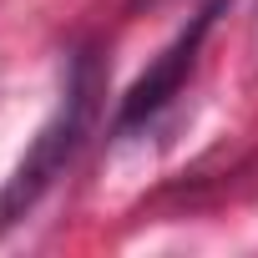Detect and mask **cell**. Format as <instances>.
Segmentation results:
<instances>
[{
  "label": "cell",
  "mask_w": 258,
  "mask_h": 258,
  "mask_svg": "<svg viewBox=\"0 0 258 258\" xmlns=\"http://www.w3.org/2000/svg\"><path fill=\"white\" fill-rule=\"evenodd\" d=\"M91 111H96V56L81 51V56L71 61V76H66V91H61L56 116L41 126V137H36L31 152L21 157L16 177L0 187V228L21 223V218L36 208V198L66 172V162L76 157L86 126H91Z\"/></svg>",
  "instance_id": "cell-1"
},
{
  "label": "cell",
  "mask_w": 258,
  "mask_h": 258,
  "mask_svg": "<svg viewBox=\"0 0 258 258\" xmlns=\"http://www.w3.org/2000/svg\"><path fill=\"white\" fill-rule=\"evenodd\" d=\"M137 6H142V0H137Z\"/></svg>",
  "instance_id": "cell-3"
},
{
  "label": "cell",
  "mask_w": 258,
  "mask_h": 258,
  "mask_svg": "<svg viewBox=\"0 0 258 258\" xmlns=\"http://www.w3.org/2000/svg\"><path fill=\"white\" fill-rule=\"evenodd\" d=\"M223 6H233V0H208V6L192 11V21L182 26V36H177V41L137 76L132 91L121 96L116 126H137V121H147L152 111H162V106L182 91V81H187V71H192V61H198V51H203V41H208V31H213V21H218Z\"/></svg>",
  "instance_id": "cell-2"
}]
</instances>
